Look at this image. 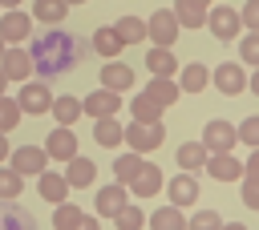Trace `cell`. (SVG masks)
I'll return each instance as SVG.
<instances>
[{"label":"cell","mask_w":259,"mask_h":230,"mask_svg":"<svg viewBox=\"0 0 259 230\" xmlns=\"http://www.w3.org/2000/svg\"><path fill=\"white\" fill-rule=\"evenodd\" d=\"M65 4H69V8H73V4H85V0H65Z\"/></svg>","instance_id":"cell-50"},{"label":"cell","mask_w":259,"mask_h":230,"mask_svg":"<svg viewBox=\"0 0 259 230\" xmlns=\"http://www.w3.org/2000/svg\"><path fill=\"white\" fill-rule=\"evenodd\" d=\"M202 169H206L214 182H239V178H243V161H239L235 153H210Z\"/></svg>","instance_id":"cell-13"},{"label":"cell","mask_w":259,"mask_h":230,"mask_svg":"<svg viewBox=\"0 0 259 230\" xmlns=\"http://www.w3.org/2000/svg\"><path fill=\"white\" fill-rule=\"evenodd\" d=\"M146 69H150L154 77H174V73H178V56H174L170 48L154 44V48L146 52Z\"/></svg>","instance_id":"cell-21"},{"label":"cell","mask_w":259,"mask_h":230,"mask_svg":"<svg viewBox=\"0 0 259 230\" xmlns=\"http://www.w3.org/2000/svg\"><path fill=\"white\" fill-rule=\"evenodd\" d=\"M16 105H20L24 113H32V117L49 113V109H53V93H49V81H24V85H20V93H16Z\"/></svg>","instance_id":"cell-5"},{"label":"cell","mask_w":259,"mask_h":230,"mask_svg":"<svg viewBox=\"0 0 259 230\" xmlns=\"http://www.w3.org/2000/svg\"><path fill=\"white\" fill-rule=\"evenodd\" d=\"M239 61L251 65V69H259V32H247V36H243V44H239Z\"/></svg>","instance_id":"cell-37"},{"label":"cell","mask_w":259,"mask_h":230,"mask_svg":"<svg viewBox=\"0 0 259 230\" xmlns=\"http://www.w3.org/2000/svg\"><path fill=\"white\" fill-rule=\"evenodd\" d=\"M0 69H4L8 81H28V77H32V56H28V48H4Z\"/></svg>","instance_id":"cell-15"},{"label":"cell","mask_w":259,"mask_h":230,"mask_svg":"<svg viewBox=\"0 0 259 230\" xmlns=\"http://www.w3.org/2000/svg\"><path fill=\"white\" fill-rule=\"evenodd\" d=\"M178 16H174V8H158V12H150V20H146V36L154 40V44H162V48H170L174 40H178Z\"/></svg>","instance_id":"cell-4"},{"label":"cell","mask_w":259,"mask_h":230,"mask_svg":"<svg viewBox=\"0 0 259 230\" xmlns=\"http://www.w3.org/2000/svg\"><path fill=\"white\" fill-rule=\"evenodd\" d=\"M0 8H20V0H0Z\"/></svg>","instance_id":"cell-47"},{"label":"cell","mask_w":259,"mask_h":230,"mask_svg":"<svg viewBox=\"0 0 259 230\" xmlns=\"http://www.w3.org/2000/svg\"><path fill=\"white\" fill-rule=\"evenodd\" d=\"M202 145H206L210 153H231V149L239 145V129H235L231 121L214 117V121H206V129H202Z\"/></svg>","instance_id":"cell-7"},{"label":"cell","mask_w":259,"mask_h":230,"mask_svg":"<svg viewBox=\"0 0 259 230\" xmlns=\"http://www.w3.org/2000/svg\"><path fill=\"white\" fill-rule=\"evenodd\" d=\"M243 206L247 210H259V182L255 178H243Z\"/></svg>","instance_id":"cell-40"},{"label":"cell","mask_w":259,"mask_h":230,"mask_svg":"<svg viewBox=\"0 0 259 230\" xmlns=\"http://www.w3.org/2000/svg\"><path fill=\"white\" fill-rule=\"evenodd\" d=\"M121 137H125V125H121L117 117H97V121H93V141H97V145L113 149V145H121Z\"/></svg>","instance_id":"cell-19"},{"label":"cell","mask_w":259,"mask_h":230,"mask_svg":"<svg viewBox=\"0 0 259 230\" xmlns=\"http://www.w3.org/2000/svg\"><path fill=\"white\" fill-rule=\"evenodd\" d=\"M150 230H186V218H182L178 206H166V210L150 214Z\"/></svg>","instance_id":"cell-31"},{"label":"cell","mask_w":259,"mask_h":230,"mask_svg":"<svg viewBox=\"0 0 259 230\" xmlns=\"http://www.w3.org/2000/svg\"><path fill=\"white\" fill-rule=\"evenodd\" d=\"M65 178H69V186L73 190H85V186H93V178H97V165L89 161V157H69L65 161Z\"/></svg>","instance_id":"cell-18"},{"label":"cell","mask_w":259,"mask_h":230,"mask_svg":"<svg viewBox=\"0 0 259 230\" xmlns=\"http://www.w3.org/2000/svg\"><path fill=\"white\" fill-rule=\"evenodd\" d=\"M113 222H117V230H142V226H146V214H142L138 206H130V202H125V206L113 214Z\"/></svg>","instance_id":"cell-36"},{"label":"cell","mask_w":259,"mask_h":230,"mask_svg":"<svg viewBox=\"0 0 259 230\" xmlns=\"http://www.w3.org/2000/svg\"><path fill=\"white\" fill-rule=\"evenodd\" d=\"M142 165H146V157H142V153H134V149H130V153H117V157H113V178H117L121 186H130V182L138 178V169H142Z\"/></svg>","instance_id":"cell-25"},{"label":"cell","mask_w":259,"mask_h":230,"mask_svg":"<svg viewBox=\"0 0 259 230\" xmlns=\"http://www.w3.org/2000/svg\"><path fill=\"white\" fill-rule=\"evenodd\" d=\"M130 113H134V121H162V105L154 97H146V93H138L130 101Z\"/></svg>","instance_id":"cell-32"},{"label":"cell","mask_w":259,"mask_h":230,"mask_svg":"<svg viewBox=\"0 0 259 230\" xmlns=\"http://www.w3.org/2000/svg\"><path fill=\"white\" fill-rule=\"evenodd\" d=\"M32 36V12H20V8H8L0 16V40L4 44H20Z\"/></svg>","instance_id":"cell-9"},{"label":"cell","mask_w":259,"mask_h":230,"mask_svg":"<svg viewBox=\"0 0 259 230\" xmlns=\"http://www.w3.org/2000/svg\"><path fill=\"white\" fill-rule=\"evenodd\" d=\"M178 169H186V174H194V169H202L206 165V157H210V149L202 145V141H186V145H178Z\"/></svg>","instance_id":"cell-22"},{"label":"cell","mask_w":259,"mask_h":230,"mask_svg":"<svg viewBox=\"0 0 259 230\" xmlns=\"http://www.w3.org/2000/svg\"><path fill=\"white\" fill-rule=\"evenodd\" d=\"M186 230H223V218H219L214 210H198V214L186 222Z\"/></svg>","instance_id":"cell-39"},{"label":"cell","mask_w":259,"mask_h":230,"mask_svg":"<svg viewBox=\"0 0 259 230\" xmlns=\"http://www.w3.org/2000/svg\"><path fill=\"white\" fill-rule=\"evenodd\" d=\"M223 230H247L243 222H223Z\"/></svg>","instance_id":"cell-46"},{"label":"cell","mask_w":259,"mask_h":230,"mask_svg":"<svg viewBox=\"0 0 259 230\" xmlns=\"http://www.w3.org/2000/svg\"><path fill=\"white\" fill-rule=\"evenodd\" d=\"M65 12H69L65 0H32V20H40V24H61Z\"/></svg>","instance_id":"cell-26"},{"label":"cell","mask_w":259,"mask_h":230,"mask_svg":"<svg viewBox=\"0 0 259 230\" xmlns=\"http://www.w3.org/2000/svg\"><path fill=\"white\" fill-rule=\"evenodd\" d=\"M4 85H8V77H4V69H0V93H4Z\"/></svg>","instance_id":"cell-48"},{"label":"cell","mask_w":259,"mask_h":230,"mask_svg":"<svg viewBox=\"0 0 259 230\" xmlns=\"http://www.w3.org/2000/svg\"><path fill=\"white\" fill-rule=\"evenodd\" d=\"M4 48H8V44H4V40H0V56H4Z\"/></svg>","instance_id":"cell-51"},{"label":"cell","mask_w":259,"mask_h":230,"mask_svg":"<svg viewBox=\"0 0 259 230\" xmlns=\"http://www.w3.org/2000/svg\"><path fill=\"white\" fill-rule=\"evenodd\" d=\"M101 85H105V89H113V93H125V89L134 85V69H130V65H121V61L113 56V61H105V69H101Z\"/></svg>","instance_id":"cell-17"},{"label":"cell","mask_w":259,"mask_h":230,"mask_svg":"<svg viewBox=\"0 0 259 230\" xmlns=\"http://www.w3.org/2000/svg\"><path fill=\"white\" fill-rule=\"evenodd\" d=\"M243 178H255L259 182V149H251V157L243 161Z\"/></svg>","instance_id":"cell-42"},{"label":"cell","mask_w":259,"mask_h":230,"mask_svg":"<svg viewBox=\"0 0 259 230\" xmlns=\"http://www.w3.org/2000/svg\"><path fill=\"white\" fill-rule=\"evenodd\" d=\"M73 230H101V226H97V214H81V222H77Z\"/></svg>","instance_id":"cell-43"},{"label":"cell","mask_w":259,"mask_h":230,"mask_svg":"<svg viewBox=\"0 0 259 230\" xmlns=\"http://www.w3.org/2000/svg\"><path fill=\"white\" fill-rule=\"evenodd\" d=\"M166 194H170V206L186 210V206H194V202H198V182L182 169L178 178H170V182H166Z\"/></svg>","instance_id":"cell-14"},{"label":"cell","mask_w":259,"mask_h":230,"mask_svg":"<svg viewBox=\"0 0 259 230\" xmlns=\"http://www.w3.org/2000/svg\"><path fill=\"white\" fill-rule=\"evenodd\" d=\"M235 129H239V141H243V145L259 149V113H255V117H243Z\"/></svg>","instance_id":"cell-38"},{"label":"cell","mask_w":259,"mask_h":230,"mask_svg":"<svg viewBox=\"0 0 259 230\" xmlns=\"http://www.w3.org/2000/svg\"><path fill=\"white\" fill-rule=\"evenodd\" d=\"M28 56H32V69L40 77H57V73L77 65V40L69 32H45V36L32 40Z\"/></svg>","instance_id":"cell-1"},{"label":"cell","mask_w":259,"mask_h":230,"mask_svg":"<svg viewBox=\"0 0 259 230\" xmlns=\"http://www.w3.org/2000/svg\"><path fill=\"white\" fill-rule=\"evenodd\" d=\"M206 24H210V32H214L219 40H235L239 28H243V16H239L231 4H214V8H206Z\"/></svg>","instance_id":"cell-8"},{"label":"cell","mask_w":259,"mask_h":230,"mask_svg":"<svg viewBox=\"0 0 259 230\" xmlns=\"http://www.w3.org/2000/svg\"><path fill=\"white\" fill-rule=\"evenodd\" d=\"M113 28H117L121 44H142V40H146V20H142V16H121Z\"/></svg>","instance_id":"cell-30"},{"label":"cell","mask_w":259,"mask_h":230,"mask_svg":"<svg viewBox=\"0 0 259 230\" xmlns=\"http://www.w3.org/2000/svg\"><path fill=\"white\" fill-rule=\"evenodd\" d=\"M130 190H134V198H154V194L162 190V169L146 161V165L138 169V178L130 182Z\"/></svg>","instance_id":"cell-20"},{"label":"cell","mask_w":259,"mask_h":230,"mask_svg":"<svg viewBox=\"0 0 259 230\" xmlns=\"http://www.w3.org/2000/svg\"><path fill=\"white\" fill-rule=\"evenodd\" d=\"M174 16H178L182 28H202V24H206V8L194 4V0H178V4H174Z\"/></svg>","instance_id":"cell-29"},{"label":"cell","mask_w":259,"mask_h":230,"mask_svg":"<svg viewBox=\"0 0 259 230\" xmlns=\"http://www.w3.org/2000/svg\"><path fill=\"white\" fill-rule=\"evenodd\" d=\"M178 93H182V89H178V81H170V77H154V81H146V97H154L162 109H166V105H174V101H178Z\"/></svg>","instance_id":"cell-24"},{"label":"cell","mask_w":259,"mask_h":230,"mask_svg":"<svg viewBox=\"0 0 259 230\" xmlns=\"http://www.w3.org/2000/svg\"><path fill=\"white\" fill-rule=\"evenodd\" d=\"M20 117H24V109L16 105V97H4V93H0V133L16 129V125H20Z\"/></svg>","instance_id":"cell-35"},{"label":"cell","mask_w":259,"mask_h":230,"mask_svg":"<svg viewBox=\"0 0 259 230\" xmlns=\"http://www.w3.org/2000/svg\"><path fill=\"white\" fill-rule=\"evenodd\" d=\"M8 153H12V145H8V141H4V133H0V165L8 161Z\"/></svg>","instance_id":"cell-44"},{"label":"cell","mask_w":259,"mask_h":230,"mask_svg":"<svg viewBox=\"0 0 259 230\" xmlns=\"http://www.w3.org/2000/svg\"><path fill=\"white\" fill-rule=\"evenodd\" d=\"M206 85H210V69H206V65H198V61H194V65H186V69L178 73V89H182V93H202Z\"/></svg>","instance_id":"cell-23"},{"label":"cell","mask_w":259,"mask_h":230,"mask_svg":"<svg viewBox=\"0 0 259 230\" xmlns=\"http://www.w3.org/2000/svg\"><path fill=\"white\" fill-rule=\"evenodd\" d=\"M247 89H251V93H255V97H259V69H255V73H251V77H247Z\"/></svg>","instance_id":"cell-45"},{"label":"cell","mask_w":259,"mask_h":230,"mask_svg":"<svg viewBox=\"0 0 259 230\" xmlns=\"http://www.w3.org/2000/svg\"><path fill=\"white\" fill-rule=\"evenodd\" d=\"M130 202V186H121V182H109V186H101L97 190V198H93V210H97V218H113L121 206Z\"/></svg>","instance_id":"cell-12"},{"label":"cell","mask_w":259,"mask_h":230,"mask_svg":"<svg viewBox=\"0 0 259 230\" xmlns=\"http://www.w3.org/2000/svg\"><path fill=\"white\" fill-rule=\"evenodd\" d=\"M93 48H97V52H101L105 61H113V56H117V52H121L125 44H121V36H117V28L109 24V28H97V32H93Z\"/></svg>","instance_id":"cell-27"},{"label":"cell","mask_w":259,"mask_h":230,"mask_svg":"<svg viewBox=\"0 0 259 230\" xmlns=\"http://www.w3.org/2000/svg\"><path fill=\"white\" fill-rule=\"evenodd\" d=\"M194 4H202V8H210V0H194Z\"/></svg>","instance_id":"cell-49"},{"label":"cell","mask_w":259,"mask_h":230,"mask_svg":"<svg viewBox=\"0 0 259 230\" xmlns=\"http://www.w3.org/2000/svg\"><path fill=\"white\" fill-rule=\"evenodd\" d=\"M53 117H57V125H73L77 117H81V97H53V109H49Z\"/></svg>","instance_id":"cell-28"},{"label":"cell","mask_w":259,"mask_h":230,"mask_svg":"<svg viewBox=\"0 0 259 230\" xmlns=\"http://www.w3.org/2000/svg\"><path fill=\"white\" fill-rule=\"evenodd\" d=\"M8 165H12L20 178H36V174L49 169V153H45V145H16V149L8 153Z\"/></svg>","instance_id":"cell-3"},{"label":"cell","mask_w":259,"mask_h":230,"mask_svg":"<svg viewBox=\"0 0 259 230\" xmlns=\"http://www.w3.org/2000/svg\"><path fill=\"white\" fill-rule=\"evenodd\" d=\"M45 153H49L53 161L77 157V133H73V125H57V129L45 137Z\"/></svg>","instance_id":"cell-11"},{"label":"cell","mask_w":259,"mask_h":230,"mask_svg":"<svg viewBox=\"0 0 259 230\" xmlns=\"http://www.w3.org/2000/svg\"><path fill=\"white\" fill-rule=\"evenodd\" d=\"M210 81H214V89H219V93H227V97H239V93H243V85H247L243 61H223V65L210 73Z\"/></svg>","instance_id":"cell-10"},{"label":"cell","mask_w":259,"mask_h":230,"mask_svg":"<svg viewBox=\"0 0 259 230\" xmlns=\"http://www.w3.org/2000/svg\"><path fill=\"white\" fill-rule=\"evenodd\" d=\"M121 141H125L134 153H150V149H158V145L166 141V129H162V121H130Z\"/></svg>","instance_id":"cell-2"},{"label":"cell","mask_w":259,"mask_h":230,"mask_svg":"<svg viewBox=\"0 0 259 230\" xmlns=\"http://www.w3.org/2000/svg\"><path fill=\"white\" fill-rule=\"evenodd\" d=\"M69 190H73V186H69V178H65V174H53V169L36 174V194H40L45 202H53V206H57V202H65V198H69Z\"/></svg>","instance_id":"cell-16"},{"label":"cell","mask_w":259,"mask_h":230,"mask_svg":"<svg viewBox=\"0 0 259 230\" xmlns=\"http://www.w3.org/2000/svg\"><path fill=\"white\" fill-rule=\"evenodd\" d=\"M81 113H89L93 121H97V117H117V113H121V93L97 85L89 97H81Z\"/></svg>","instance_id":"cell-6"},{"label":"cell","mask_w":259,"mask_h":230,"mask_svg":"<svg viewBox=\"0 0 259 230\" xmlns=\"http://www.w3.org/2000/svg\"><path fill=\"white\" fill-rule=\"evenodd\" d=\"M239 16H243V28H251V32H259V0H247V8H243Z\"/></svg>","instance_id":"cell-41"},{"label":"cell","mask_w":259,"mask_h":230,"mask_svg":"<svg viewBox=\"0 0 259 230\" xmlns=\"http://www.w3.org/2000/svg\"><path fill=\"white\" fill-rule=\"evenodd\" d=\"M81 214H85V210L65 198V202H57V210H53V226H57V230H73V226L81 222Z\"/></svg>","instance_id":"cell-34"},{"label":"cell","mask_w":259,"mask_h":230,"mask_svg":"<svg viewBox=\"0 0 259 230\" xmlns=\"http://www.w3.org/2000/svg\"><path fill=\"white\" fill-rule=\"evenodd\" d=\"M20 190H24V178L12 165H0V202H16Z\"/></svg>","instance_id":"cell-33"}]
</instances>
